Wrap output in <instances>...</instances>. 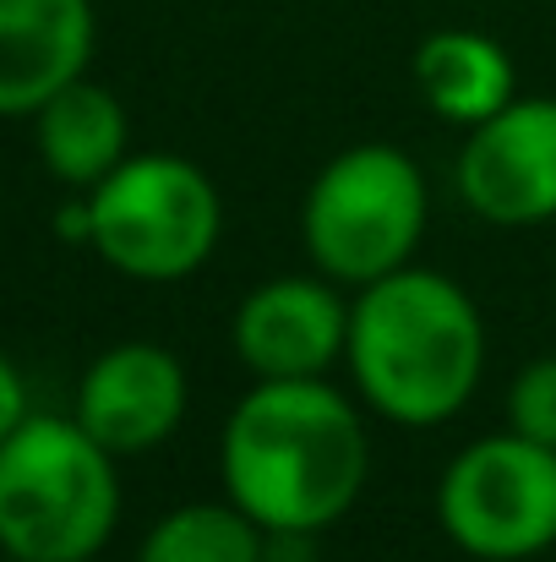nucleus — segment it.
Returning <instances> with one entry per match:
<instances>
[{
    "instance_id": "nucleus-1",
    "label": "nucleus",
    "mask_w": 556,
    "mask_h": 562,
    "mask_svg": "<svg viewBox=\"0 0 556 562\" xmlns=\"http://www.w3.org/2000/svg\"><path fill=\"white\" fill-rule=\"evenodd\" d=\"M224 497L268 536H322L371 470L355 404L322 376H257L218 437Z\"/></svg>"
},
{
    "instance_id": "nucleus-2",
    "label": "nucleus",
    "mask_w": 556,
    "mask_h": 562,
    "mask_svg": "<svg viewBox=\"0 0 556 562\" xmlns=\"http://www.w3.org/2000/svg\"><path fill=\"white\" fill-rule=\"evenodd\" d=\"M344 361L361 398L393 426H442L480 387L486 323L458 279L398 268L361 284Z\"/></svg>"
},
{
    "instance_id": "nucleus-3",
    "label": "nucleus",
    "mask_w": 556,
    "mask_h": 562,
    "mask_svg": "<svg viewBox=\"0 0 556 562\" xmlns=\"http://www.w3.org/2000/svg\"><path fill=\"white\" fill-rule=\"evenodd\" d=\"M121 525L115 453L77 415H27L0 442V552L5 562L99 558Z\"/></svg>"
},
{
    "instance_id": "nucleus-4",
    "label": "nucleus",
    "mask_w": 556,
    "mask_h": 562,
    "mask_svg": "<svg viewBox=\"0 0 556 562\" xmlns=\"http://www.w3.org/2000/svg\"><path fill=\"white\" fill-rule=\"evenodd\" d=\"M431 202L420 165L393 143L333 154L300 202V240L333 284H371L409 268Z\"/></svg>"
},
{
    "instance_id": "nucleus-5",
    "label": "nucleus",
    "mask_w": 556,
    "mask_h": 562,
    "mask_svg": "<svg viewBox=\"0 0 556 562\" xmlns=\"http://www.w3.org/2000/svg\"><path fill=\"white\" fill-rule=\"evenodd\" d=\"M88 213H93L88 246L115 273L143 284L191 279L224 235L218 187L181 154H126L88 191Z\"/></svg>"
},
{
    "instance_id": "nucleus-6",
    "label": "nucleus",
    "mask_w": 556,
    "mask_h": 562,
    "mask_svg": "<svg viewBox=\"0 0 556 562\" xmlns=\"http://www.w3.org/2000/svg\"><path fill=\"white\" fill-rule=\"evenodd\" d=\"M447 541L475 562H524L556 547V448L519 431L453 453L436 486Z\"/></svg>"
},
{
    "instance_id": "nucleus-7",
    "label": "nucleus",
    "mask_w": 556,
    "mask_h": 562,
    "mask_svg": "<svg viewBox=\"0 0 556 562\" xmlns=\"http://www.w3.org/2000/svg\"><path fill=\"white\" fill-rule=\"evenodd\" d=\"M453 181L469 213L502 229L556 218V99L519 93L491 121L469 126Z\"/></svg>"
},
{
    "instance_id": "nucleus-8",
    "label": "nucleus",
    "mask_w": 556,
    "mask_h": 562,
    "mask_svg": "<svg viewBox=\"0 0 556 562\" xmlns=\"http://www.w3.org/2000/svg\"><path fill=\"white\" fill-rule=\"evenodd\" d=\"M235 356L251 376H328L350 345V306L333 279H268L235 306Z\"/></svg>"
},
{
    "instance_id": "nucleus-9",
    "label": "nucleus",
    "mask_w": 556,
    "mask_h": 562,
    "mask_svg": "<svg viewBox=\"0 0 556 562\" xmlns=\"http://www.w3.org/2000/svg\"><path fill=\"white\" fill-rule=\"evenodd\" d=\"M185 367L148 339L104 350L77 382V426L115 459L170 442L185 420Z\"/></svg>"
},
{
    "instance_id": "nucleus-10",
    "label": "nucleus",
    "mask_w": 556,
    "mask_h": 562,
    "mask_svg": "<svg viewBox=\"0 0 556 562\" xmlns=\"http://www.w3.org/2000/svg\"><path fill=\"white\" fill-rule=\"evenodd\" d=\"M93 0H0V115H33L93 60Z\"/></svg>"
},
{
    "instance_id": "nucleus-11",
    "label": "nucleus",
    "mask_w": 556,
    "mask_h": 562,
    "mask_svg": "<svg viewBox=\"0 0 556 562\" xmlns=\"http://www.w3.org/2000/svg\"><path fill=\"white\" fill-rule=\"evenodd\" d=\"M33 143H38L44 170L60 187L93 191L126 159L132 121H126V104L110 88L77 77V82H66L55 99H44L33 110Z\"/></svg>"
},
{
    "instance_id": "nucleus-12",
    "label": "nucleus",
    "mask_w": 556,
    "mask_h": 562,
    "mask_svg": "<svg viewBox=\"0 0 556 562\" xmlns=\"http://www.w3.org/2000/svg\"><path fill=\"white\" fill-rule=\"evenodd\" d=\"M415 82H420L425 104L453 126H480L502 104L519 99V77H513L508 49L486 33H469V27H447V33L420 38Z\"/></svg>"
},
{
    "instance_id": "nucleus-13",
    "label": "nucleus",
    "mask_w": 556,
    "mask_h": 562,
    "mask_svg": "<svg viewBox=\"0 0 556 562\" xmlns=\"http://www.w3.org/2000/svg\"><path fill=\"white\" fill-rule=\"evenodd\" d=\"M137 562H268V530L229 497L185 503L143 536Z\"/></svg>"
},
{
    "instance_id": "nucleus-14",
    "label": "nucleus",
    "mask_w": 556,
    "mask_h": 562,
    "mask_svg": "<svg viewBox=\"0 0 556 562\" xmlns=\"http://www.w3.org/2000/svg\"><path fill=\"white\" fill-rule=\"evenodd\" d=\"M508 431L556 448V356L530 361L508 387Z\"/></svg>"
},
{
    "instance_id": "nucleus-15",
    "label": "nucleus",
    "mask_w": 556,
    "mask_h": 562,
    "mask_svg": "<svg viewBox=\"0 0 556 562\" xmlns=\"http://www.w3.org/2000/svg\"><path fill=\"white\" fill-rule=\"evenodd\" d=\"M27 415H33V409H27V382H22V372H16L5 356H0V442H5Z\"/></svg>"
},
{
    "instance_id": "nucleus-16",
    "label": "nucleus",
    "mask_w": 556,
    "mask_h": 562,
    "mask_svg": "<svg viewBox=\"0 0 556 562\" xmlns=\"http://www.w3.org/2000/svg\"><path fill=\"white\" fill-rule=\"evenodd\" d=\"M55 229H60L66 240L88 246V240H93V213H88V202H66V207L55 213Z\"/></svg>"
},
{
    "instance_id": "nucleus-17",
    "label": "nucleus",
    "mask_w": 556,
    "mask_h": 562,
    "mask_svg": "<svg viewBox=\"0 0 556 562\" xmlns=\"http://www.w3.org/2000/svg\"><path fill=\"white\" fill-rule=\"evenodd\" d=\"M82 562H99V558H82Z\"/></svg>"
},
{
    "instance_id": "nucleus-18",
    "label": "nucleus",
    "mask_w": 556,
    "mask_h": 562,
    "mask_svg": "<svg viewBox=\"0 0 556 562\" xmlns=\"http://www.w3.org/2000/svg\"><path fill=\"white\" fill-rule=\"evenodd\" d=\"M0 562H5V552H0Z\"/></svg>"
}]
</instances>
